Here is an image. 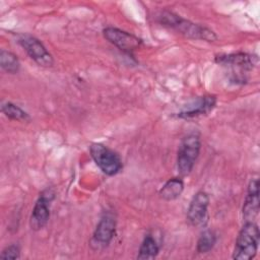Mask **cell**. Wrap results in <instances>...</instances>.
<instances>
[{
	"label": "cell",
	"mask_w": 260,
	"mask_h": 260,
	"mask_svg": "<svg viewBox=\"0 0 260 260\" xmlns=\"http://www.w3.org/2000/svg\"><path fill=\"white\" fill-rule=\"evenodd\" d=\"M157 21L161 25L175 29L176 31L190 39L202 40L206 42H214L217 40V36L210 28L192 22L191 20H188L172 11H161L157 15Z\"/></svg>",
	"instance_id": "cell-1"
},
{
	"label": "cell",
	"mask_w": 260,
	"mask_h": 260,
	"mask_svg": "<svg viewBox=\"0 0 260 260\" xmlns=\"http://www.w3.org/2000/svg\"><path fill=\"white\" fill-rule=\"evenodd\" d=\"M260 240V232L258 225L254 221H245L240 230L234 252L233 259L236 260H251L258 251Z\"/></svg>",
	"instance_id": "cell-2"
},
{
	"label": "cell",
	"mask_w": 260,
	"mask_h": 260,
	"mask_svg": "<svg viewBox=\"0 0 260 260\" xmlns=\"http://www.w3.org/2000/svg\"><path fill=\"white\" fill-rule=\"evenodd\" d=\"M201 149V139L197 132L186 135L179 146L177 154V169L181 176H188L199 156Z\"/></svg>",
	"instance_id": "cell-3"
},
{
	"label": "cell",
	"mask_w": 260,
	"mask_h": 260,
	"mask_svg": "<svg viewBox=\"0 0 260 260\" xmlns=\"http://www.w3.org/2000/svg\"><path fill=\"white\" fill-rule=\"evenodd\" d=\"M89 152L95 165L107 176H115L123 168L120 155L102 143H92Z\"/></svg>",
	"instance_id": "cell-4"
},
{
	"label": "cell",
	"mask_w": 260,
	"mask_h": 260,
	"mask_svg": "<svg viewBox=\"0 0 260 260\" xmlns=\"http://www.w3.org/2000/svg\"><path fill=\"white\" fill-rule=\"evenodd\" d=\"M116 217L113 212H104L90 240V246L93 250H102L109 246L116 232Z\"/></svg>",
	"instance_id": "cell-5"
},
{
	"label": "cell",
	"mask_w": 260,
	"mask_h": 260,
	"mask_svg": "<svg viewBox=\"0 0 260 260\" xmlns=\"http://www.w3.org/2000/svg\"><path fill=\"white\" fill-rule=\"evenodd\" d=\"M18 44L26 52L39 66L52 67L54 59L44 44L37 38L29 35H21L18 37Z\"/></svg>",
	"instance_id": "cell-6"
},
{
	"label": "cell",
	"mask_w": 260,
	"mask_h": 260,
	"mask_svg": "<svg viewBox=\"0 0 260 260\" xmlns=\"http://www.w3.org/2000/svg\"><path fill=\"white\" fill-rule=\"evenodd\" d=\"M208 205L209 196L205 191H198L194 194L186 214L189 224L197 228L205 226L208 221Z\"/></svg>",
	"instance_id": "cell-7"
},
{
	"label": "cell",
	"mask_w": 260,
	"mask_h": 260,
	"mask_svg": "<svg viewBox=\"0 0 260 260\" xmlns=\"http://www.w3.org/2000/svg\"><path fill=\"white\" fill-rule=\"evenodd\" d=\"M54 197L55 192L51 188H47L40 194L34 205L29 219V224L32 230L39 231L47 224L50 217V204Z\"/></svg>",
	"instance_id": "cell-8"
},
{
	"label": "cell",
	"mask_w": 260,
	"mask_h": 260,
	"mask_svg": "<svg viewBox=\"0 0 260 260\" xmlns=\"http://www.w3.org/2000/svg\"><path fill=\"white\" fill-rule=\"evenodd\" d=\"M103 34L106 40L127 54H131L142 44V41L138 37L117 27L108 26L104 28Z\"/></svg>",
	"instance_id": "cell-9"
},
{
	"label": "cell",
	"mask_w": 260,
	"mask_h": 260,
	"mask_svg": "<svg viewBox=\"0 0 260 260\" xmlns=\"http://www.w3.org/2000/svg\"><path fill=\"white\" fill-rule=\"evenodd\" d=\"M215 105H216L215 95L205 94L195 100V102L191 103L186 108L182 109L180 112L176 114V116L180 119H185V120L205 116L215 108Z\"/></svg>",
	"instance_id": "cell-10"
},
{
	"label": "cell",
	"mask_w": 260,
	"mask_h": 260,
	"mask_svg": "<svg viewBox=\"0 0 260 260\" xmlns=\"http://www.w3.org/2000/svg\"><path fill=\"white\" fill-rule=\"evenodd\" d=\"M215 62L222 66H230L244 71L252 70L258 63L256 55L238 52L232 54H220L215 56Z\"/></svg>",
	"instance_id": "cell-11"
},
{
	"label": "cell",
	"mask_w": 260,
	"mask_h": 260,
	"mask_svg": "<svg viewBox=\"0 0 260 260\" xmlns=\"http://www.w3.org/2000/svg\"><path fill=\"white\" fill-rule=\"evenodd\" d=\"M243 218L245 221H253L259 212V181L252 179L249 182L247 194L243 205Z\"/></svg>",
	"instance_id": "cell-12"
},
{
	"label": "cell",
	"mask_w": 260,
	"mask_h": 260,
	"mask_svg": "<svg viewBox=\"0 0 260 260\" xmlns=\"http://www.w3.org/2000/svg\"><path fill=\"white\" fill-rule=\"evenodd\" d=\"M184 191V182L179 177L169 179L160 188L159 196L166 201L176 200Z\"/></svg>",
	"instance_id": "cell-13"
},
{
	"label": "cell",
	"mask_w": 260,
	"mask_h": 260,
	"mask_svg": "<svg viewBox=\"0 0 260 260\" xmlns=\"http://www.w3.org/2000/svg\"><path fill=\"white\" fill-rule=\"evenodd\" d=\"M159 252V247L150 235H146L139 247L137 259L139 260H151L154 259Z\"/></svg>",
	"instance_id": "cell-14"
},
{
	"label": "cell",
	"mask_w": 260,
	"mask_h": 260,
	"mask_svg": "<svg viewBox=\"0 0 260 260\" xmlns=\"http://www.w3.org/2000/svg\"><path fill=\"white\" fill-rule=\"evenodd\" d=\"M1 112L10 120L20 121V122H29L30 117L29 115L22 110L17 105L11 102H5L1 105Z\"/></svg>",
	"instance_id": "cell-15"
},
{
	"label": "cell",
	"mask_w": 260,
	"mask_h": 260,
	"mask_svg": "<svg viewBox=\"0 0 260 260\" xmlns=\"http://www.w3.org/2000/svg\"><path fill=\"white\" fill-rule=\"evenodd\" d=\"M0 66L1 68L9 73V74H15L19 71L20 68V63L17 58V56L6 50H1L0 51Z\"/></svg>",
	"instance_id": "cell-16"
},
{
	"label": "cell",
	"mask_w": 260,
	"mask_h": 260,
	"mask_svg": "<svg viewBox=\"0 0 260 260\" xmlns=\"http://www.w3.org/2000/svg\"><path fill=\"white\" fill-rule=\"evenodd\" d=\"M216 240L217 238L213 231L205 230L197 241V246H196L197 253L205 254L211 251L216 243Z\"/></svg>",
	"instance_id": "cell-17"
},
{
	"label": "cell",
	"mask_w": 260,
	"mask_h": 260,
	"mask_svg": "<svg viewBox=\"0 0 260 260\" xmlns=\"http://www.w3.org/2000/svg\"><path fill=\"white\" fill-rule=\"evenodd\" d=\"M19 257H20V248L17 244H11L5 247L0 254V258L5 260L7 259L15 260V259H18Z\"/></svg>",
	"instance_id": "cell-18"
}]
</instances>
